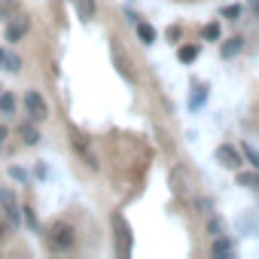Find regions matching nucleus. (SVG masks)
Instances as JSON below:
<instances>
[{
    "label": "nucleus",
    "instance_id": "1",
    "mask_svg": "<svg viewBox=\"0 0 259 259\" xmlns=\"http://www.w3.org/2000/svg\"><path fill=\"white\" fill-rule=\"evenodd\" d=\"M46 244L52 253H70L76 247V229L64 220H55L49 229H46Z\"/></svg>",
    "mask_w": 259,
    "mask_h": 259
},
{
    "label": "nucleus",
    "instance_id": "2",
    "mask_svg": "<svg viewBox=\"0 0 259 259\" xmlns=\"http://www.w3.org/2000/svg\"><path fill=\"white\" fill-rule=\"evenodd\" d=\"M25 113H28L31 122H43V119L49 116V104H46V98H43L40 92H28V95H25Z\"/></svg>",
    "mask_w": 259,
    "mask_h": 259
},
{
    "label": "nucleus",
    "instance_id": "3",
    "mask_svg": "<svg viewBox=\"0 0 259 259\" xmlns=\"http://www.w3.org/2000/svg\"><path fill=\"white\" fill-rule=\"evenodd\" d=\"M213 159H217L223 168H229V171H238V168L244 165V153H238L232 144H223V147H217Z\"/></svg>",
    "mask_w": 259,
    "mask_h": 259
},
{
    "label": "nucleus",
    "instance_id": "4",
    "mask_svg": "<svg viewBox=\"0 0 259 259\" xmlns=\"http://www.w3.org/2000/svg\"><path fill=\"white\" fill-rule=\"evenodd\" d=\"M70 144H73V150L79 153V159H82L92 171H98V159H95L92 150H89V138H85L82 132H76V128H70Z\"/></svg>",
    "mask_w": 259,
    "mask_h": 259
},
{
    "label": "nucleus",
    "instance_id": "5",
    "mask_svg": "<svg viewBox=\"0 0 259 259\" xmlns=\"http://www.w3.org/2000/svg\"><path fill=\"white\" fill-rule=\"evenodd\" d=\"M28 31H31V19H28L25 13H19V16L7 25V40H10V43H19Z\"/></svg>",
    "mask_w": 259,
    "mask_h": 259
},
{
    "label": "nucleus",
    "instance_id": "6",
    "mask_svg": "<svg viewBox=\"0 0 259 259\" xmlns=\"http://www.w3.org/2000/svg\"><path fill=\"white\" fill-rule=\"evenodd\" d=\"M207 95H210V85L207 82H192V92H189V110L192 113H198L201 107H204V101H207Z\"/></svg>",
    "mask_w": 259,
    "mask_h": 259
},
{
    "label": "nucleus",
    "instance_id": "7",
    "mask_svg": "<svg viewBox=\"0 0 259 259\" xmlns=\"http://www.w3.org/2000/svg\"><path fill=\"white\" fill-rule=\"evenodd\" d=\"M235 250H238V247H235V241H232L229 235H220V238L210 241V253H213V256H235Z\"/></svg>",
    "mask_w": 259,
    "mask_h": 259
},
{
    "label": "nucleus",
    "instance_id": "8",
    "mask_svg": "<svg viewBox=\"0 0 259 259\" xmlns=\"http://www.w3.org/2000/svg\"><path fill=\"white\" fill-rule=\"evenodd\" d=\"M241 49H244V37H241V34H235V37H229V40L220 46V55H223V61H232Z\"/></svg>",
    "mask_w": 259,
    "mask_h": 259
},
{
    "label": "nucleus",
    "instance_id": "9",
    "mask_svg": "<svg viewBox=\"0 0 259 259\" xmlns=\"http://www.w3.org/2000/svg\"><path fill=\"white\" fill-rule=\"evenodd\" d=\"M19 138H22L25 147H37L40 144V132L34 128V122H22L19 125Z\"/></svg>",
    "mask_w": 259,
    "mask_h": 259
},
{
    "label": "nucleus",
    "instance_id": "10",
    "mask_svg": "<svg viewBox=\"0 0 259 259\" xmlns=\"http://www.w3.org/2000/svg\"><path fill=\"white\" fill-rule=\"evenodd\" d=\"M113 64H116V70L122 73V79H128V82L135 79V73L128 70V61H125V55H122V49H119L116 43H113Z\"/></svg>",
    "mask_w": 259,
    "mask_h": 259
},
{
    "label": "nucleus",
    "instance_id": "11",
    "mask_svg": "<svg viewBox=\"0 0 259 259\" xmlns=\"http://www.w3.org/2000/svg\"><path fill=\"white\" fill-rule=\"evenodd\" d=\"M198 46L195 43H183V46H177V58H180V64H192L195 58H198Z\"/></svg>",
    "mask_w": 259,
    "mask_h": 259
},
{
    "label": "nucleus",
    "instance_id": "12",
    "mask_svg": "<svg viewBox=\"0 0 259 259\" xmlns=\"http://www.w3.org/2000/svg\"><path fill=\"white\" fill-rule=\"evenodd\" d=\"M207 235H210V238L226 235V220H223L220 213H210V217H207Z\"/></svg>",
    "mask_w": 259,
    "mask_h": 259
},
{
    "label": "nucleus",
    "instance_id": "13",
    "mask_svg": "<svg viewBox=\"0 0 259 259\" xmlns=\"http://www.w3.org/2000/svg\"><path fill=\"white\" fill-rule=\"evenodd\" d=\"M135 28H138V37H141V43H144V46H153V43H156V28H153V25L138 22Z\"/></svg>",
    "mask_w": 259,
    "mask_h": 259
},
{
    "label": "nucleus",
    "instance_id": "14",
    "mask_svg": "<svg viewBox=\"0 0 259 259\" xmlns=\"http://www.w3.org/2000/svg\"><path fill=\"white\" fill-rule=\"evenodd\" d=\"M73 4H76V13H79L82 22L95 19V0H73Z\"/></svg>",
    "mask_w": 259,
    "mask_h": 259
},
{
    "label": "nucleus",
    "instance_id": "15",
    "mask_svg": "<svg viewBox=\"0 0 259 259\" xmlns=\"http://www.w3.org/2000/svg\"><path fill=\"white\" fill-rule=\"evenodd\" d=\"M223 37V31H220V22H207L204 28H201V40H210V43H217Z\"/></svg>",
    "mask_w": 259,
    "mask_h": 259
},
{
    "label": "nucleus",
    "instance_id": "16",
    "mask_svg": "<svg viewBox=\"0 0 259 259\" xmlns=\"http://www.w3.org/2000/svg\"><path fill=\"white\" fill-rule=\"evenodd\" d=\"M0 113H4V116H13V113H16V95H13V92H4V95H0Z\"/></svg>",
    "mask_w": 259,
    "mask_h": 259
},
{
    "label": "nucleus",
    "instance_id": "17",
    "mask_svg": "<svg viewBox=\"0 0 259 259\" xmlns=\"http://www.w3.org/2000/svg\"><path fill=\"white\" fill-rule=\"evenodd\" d=\"M241 13H244V7H241V4H229V7H223V10H220V16H223V19H229V22L241 19Z\"/></svg>",
    "mask_w": 259,
    "mask_h": 259
},
{
    "label": "nucleus",
    "instance_id": "18",
    "mask_svg": "<svg viewBox=\"0 0 259 259\" xmlns=\"http://www.w3.org/2000/svg\"><path fill=\"white\" fill-rule=\"evenodd\" d=\"M238 183L247 186V189H259V168L253 174H238Z\"/></svg>",
    "mask_w": 259,
    "mask_h": 259
},
{
    "label": "nucleus",
    "instance_id": "19",
    "mask_svg": "<svg viewBox=\"0 0 259 259\" xmlns=\"http://www.w3.org/2000/svg\"><path fill=\"white\" fill-rule=\"evenodd\" d=\"M241 153H244V159H247V162H250L253 168H259V150H256V147L244 144V147H241Z\"/></svg>",
    "mask_w": 259,
    "mask_h": 259
},
{
    "label": "nucleus",
    "instance_id": "20",
    "mask_svg": "<svg viewBox=\"0 0 259 259\" xmlns=\"http://www.w3.org/2000/svg\"><path fill=\"white\" fill-rule=\"evenodd\" d=\"M4 67H7L10 73H19V70H22V58H19V55H7V64H4Z\"/></svg>",
    "mask_w": 259,
    "mask_h": 259
},
{
    "label": "nucleus",
    "instance_id": "21",
    "mask_svg": "<svg viewBox=\"0 0 259 259\" xmlns=\"http://www.w3.org/2000/svg\"><path fill=\"white\" fill-rule=\"evenodd\" d=\"M195 207H198V213H204V217H210V213H213V201H210V198H198V201H195Z\"/></svg>",
    "mask_w": 259,
    "mask_h": 259
},
{
    "label": "nucleus",
    "instance_id": "22",
    "mask_svg": "<svg viewBox=\"0 0 259 259\" xmlns=\"http://www.w3.org/2000/svg\"><path fill=\"white\" fill-rule=\"evenodd\" d=\"M165 37H168V43H180V37H183V28H180V25H171Z\"/></svg>",
    "mask_w": 259,
    "mask_h": 259
},
{
    "label": "nucleus",
    "instance_id": "23",
    "mask_svg": "<svg viewBox=\"0 0 259 259\" xmlns=\"http://www.w3.org/2000/svg\"><path fill=\"white\" fill-rule=\"evenodd\" d=\"M25 210V220H28V229H34V232H40V223H37V217H34V210L31 207H22Z\"/></svg>",
    "mask_w": 259,
    "mask_h": 259
},
{
    "label": "nucleus",
    "instance_id": "24",
    "mask_svg": "<svg viewBox=\"0 0 259 259\" xmlns=\"http://www.w3.org/2000/svg\"><path fill=\"white\" fill-rule=\"evenodd\" d=\"M10 177H13V180H19V183H28V171H22V168H16V165L10 168Z\"/></svg>",
    "mask_w": 259,
    "mask_h": 259
},
{
    "label": "nucleus",
    "instance_id": "25",
    "mask_svg": "<svg viewBox=\"0 0 259 259\" xmlns=\"http://www.w3.org/2000/svg\"><path fill=\"white\" fill-rule=\"evenodd\" d=\"M7 138H10V128H7V125H0V147L7 144Z\"/></svg>",
    "mask_w": 259,
    "mask_h": 259
},
{
    "label": "nucleus",
    "instance_id": "26",
    "mask_svg": "<svg viewBox=\"0 0 259 259\" xmlns=\"http://www.w3.org/2000/svg\"><path fill=\"white\" fill-rule=\"evenodd\" d=\"M125 19H128V22H132V25H138V22H141V19H138V13H135V10H125Z\"/></svg>",
    "mask_w": 259,
    "mask_h": 259
},
{
    "label": "nucleus",
    "instance_id": "27",
    "mask_svg": "<svg viewBox=\"0 0 259 259\" xmlns=\"http://www.w3.org/2000/svg\"><path fill=\"white\" fill-rule=\"evenodd\" d=\"M7 238H10V229H7V226H0V244H4Z\"/></svg>",
    "mask_w": 259,
    "mask_h": 259
},
{
    "label": "nucleus",
    "instance_id": "28",
    "mask_svg": "<svg viewBox=\"0 0 259 259\" xmlns=\"http://www.w3.org/2000/svg\"><path fill=\"white\" fill-rule=\"evenodd\" d=\"M4 64H7V52H4V49H0V67H4Z\"/></svg>",
    "mask_w": 259,
    "mask_h": 259
},
{
    "label": "nucleus",
    "instance_id": "29",
    "mask_svg": "<svg viewBox=\"0 0 259 259\" xmlns=\"http://www.w3.org/2000/svg\"><path fill=\"white\" fill-rule=\"evenodd\" d=\"M250 7L256 10V16H259V0H250Z\"/></svg>",
    "mask_w": 259,
    "mask_h": 259
}]
</instances>
